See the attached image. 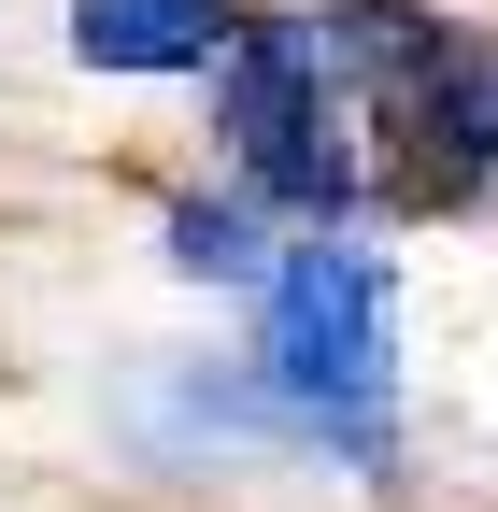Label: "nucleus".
Returning <instances> with one entry per match:
<instances>
[{
	"label": "nucleus",
	"instance_id": "1",
	"mask_svg": "<svg viewBox=\"0 0 498 512\" xmlns=\"http://www.w3.org/2000/svg\"><path fill=\"white\" fill-rule=\"evenodd\" d=\"M257 384L285 427L342 470H399V256L342 228H299L257 285Z\"/></svg>",
	"mask_w": 498,
	"mask_h": 512
},
{
	"label": "nucleus",
	"instance_id": "2",
	"mask_svg": "<svg viewBox=\"0 0 498 512\" xmlns=\"http://www.w3.org/2000/svg\"><path fill=\"white\" fill-rule=\"evenodd\" d=\"M200 86H214V143L242 171V200H271L299 228H342L370 185H385V114H370V86L328 57L314 0H299V15H242V43Z\"/></svg>",
	"mask_w": 498,
	"mask_h": 512
},
{
	"label": "nucleus",
	"instance_id": "3",
	"mask_svg": "<svg viewBox=\"0 0 498 512\" xmlns=\"http://www.w3.org/2000/svg\"><path fill=\"white\" fill-rule=\"evenodd\" d=\"M385 185L427 214L498 200V29H442L427 72L385 100Z\"/></svg>",
	"mask_w": 498,
	"mask_h": 512
},
{
	"label": "nucleus",
	"instance_id": "4",
	"mask_svg": "<svg viewBox=\"0 0 498 512\" xmlns=\"http://www.w3.org/2000/svg\"><path fill=\"white\" fill-rule=\"evenodd\" d=\"M242 43V0H72L86 72H214Z\"/></svg>",
	"mask_w": 498,
	"mask_h": 512
},
{
	"label": "nucleus",
	"instance_id": "5",
	"mask_svg": "<svg viewBox=\"0 0 498 512\" xmlns=\"http://www.w3.org/2000/svg\"><path fill=\"white\" fill-rule=\"evenodd\" d=\"M257 214H271V200H171V228H157V242H171V271H185V285L257 299V285H271V256H285Z\"/></svg>",
	"mask_w": 498,
	"mask_h": 512
}]
</instances>
